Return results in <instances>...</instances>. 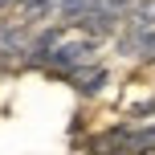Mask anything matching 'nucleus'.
<instances>
[{
    "label": "nucleus",
    "instance_id": "f257e3e1",
    "mask_svg": "<svg viewBox=\"0 0 155 155\" xmlns=\"http://www.w3.org/2000/svg\"><path fill=\"white\" fill-rule=\"evenodd\" d=\"M94 53H98V41L94 37H74V41H57L45 57V70L61 74V78H74L78 70L94 65Z\"/></svg>",
    "mask_w": 155,
    "mask_h": 155
},
{
    "label": "nucleus",
    "instance_id": "f03ea898",
    "mask_svg": "<svg viewBox=\"0 0 155 155\" xmlns=\"http://www.w3.org/2000/svg\"><path fill=\"white\" fill-rule=\"evenodd\" d=\"M0 61L16 65V61H29V29L21 25H0Z\"/></svg>",
    "mask_w": 155,
    "mask_h": 155
},
{
    "label": "nucleus",
    "instance_id": "7ed1b4c3",
    "mask_svg": "<svg viewBox=\"0 0 155 155\" xmlns=\"http://www.w3.org/2000/svg\"><path fill=\"white\" fill-rule=\"evenodd\" d=\"M53 4H57V0H12V25L29 29L33 21H45Z\"/></svg>",
    "mask_w": 155,
    "mask_h": 155
},
{
    "label": "nucleus",
    "instance_id": "20e7f679",
    "mask_svg": "<svg viewBox=\"0 0 155 155\" xmlns=\"http://www.w3.org/2000/svg\"><path fill=\"white\" fill-rule=\"evenodd\" d=\"M114 25H118V8L102 4L98 12L82 16V21H78V29H86V33H90V37H106V33H114Z\"/></svg>",
    "mask_w": 155,
    "mask_h": 155
},
{
    "label": "nucleus",
    "instance_id": "39448f33",
    "mask_svg": "<svg viewBox=\"0 0 155 155\" xmlns=\"http://www.w3.org/2000/svg\"><path fill=\"white\" fill-rule=\"evenodd\" d=\"M74 90L78 94H86V98H90V94H98L102 90V82H106V70H102V65H86V70H78L74 78Z\"/></svg>",
    "mask_w": 155,
    "mask_h": 155
},
{
    "label": "nucleus",
    "instance_id": "423d86ee",
    "mask_svg": "<svg viewBox=\"0 0 155 155\" xmlns=\"http://www.w3.org/2000/svg\"><path fill=\"white\" fill-rule=\"evenodd\" d=\"M118 49H123V53L143 57V61H155V33H131V37H127Z\"/></svg>",
    "mask_w": 155,
    "mask_h": 155
},
{
    "label": "nucleus",
    "instance_id": "0eeeda50",
    "mask_svg": "<svg viewBox=\"0 0 155 155\" xmlns=\"http://www.w3.org/2000/svg\"><path fill=\"white\" fill-rule=\"evenodd\" d=\"M118 139L127 143V151L147 155V151H155V127H147V131H131V135H118Z\"/></svg>",
    "mask_w": 155,
    "mask_h": 155
},
{
    "label": "nucleus",
    "instance_id": "6e6552de",
    "mask_svg": "<svg viewBox=\"0 0 155 155\" xmlns=\"http://www.w3.org/2000/svg\"><path fill=\"white\" fill-rule=\"evenodd\" d=\"M155 25V0H139L135 4V33H147Z\"/></svg>",
    "mask_w": 155,
    "mask_h": 155
},
{
    "label": "nucleus",
    "instance_id": "1a4fd4ad",
    "mask_svg": "<svg viewBox=\"0 0 155 155\" xmlns=\"http://www.w3.org/2000/svg\"><path fill=\"white\" fill-rule=\"evenodd\" d=\"M106 4H110V8H123V4H131V0H106Z\"/></svg>",
    "mask_w": 155,
    "mask_h": 155
},
{
    "label": "nucleus",
    "instance_id": "9d476101",
    "mask_svg": "<svg viewBox=\"0 0 155 155\" xmlns=\"http://www.w3.org/2000/svg\"><path fill=\"white\" fill-rule=\"evenodd\" d=\"M4 4H12V0H0V8H4Z\"/></svg>",
    "mask_w": 155,
    "mask_h": 155
}]
</instances>
